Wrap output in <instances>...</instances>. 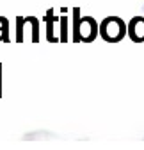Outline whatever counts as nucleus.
I'll return each mask as SVG.
<instances>
[{"label":"nucleus","instance_id":"nucleus-1","mask_svg":"<svg viewBox=\"0 0 144 150\" xmlns=\"http://www.w3.org/2000/svg\"><path fill=\"white\" fill-rule=\"evenodd\" d=\"M100 34L107 41H119L124 34V25L119 18H107L100 27Z\"/></svg>","mask_w":144,"mask_h":150},{"label":"nucleus","instance_id":"nucleus-2","mask_svg":"<svg viewBox=\"0 0 144 150\" xmlns=\"http://www.w3.org/2000/svg\"><path fill=\"white\" fill-rule=\"evenodd\" d=\"M78 36L84 41H91L96 36V23L91 20V18H84L80 22V29H78Z\"/></svg>","mask_w":144,"mask_h":150},{"label":"nucleus","instance_id":"nucleus-3","mask_svg":"<svg viewBox=\"0 0 144 150\" xmlns=\"http://www.w3.org/2000/svg\"><path fill=\"white\" fill-rule=\"evenodd\" d=\"M130 36L135 41H139V40L144 38V20L142 18H134L132 20V23H130Z\"/></svg>","mask_w":144,"mask_h":150},{"label":"nucleus","instance_id":"nucleus-4","mask_svg":"<svg viewBox=\"0 0 144 150\" xmlns=\"http://www.w3.org/2000/svg\"><path fill=\"white\" fill-rule=\"evenodd\" d=\"M7 29H9L7 20L0 16V41H7L9 40V38H7Z\"/></svg>","mask_w":144,"mask_h":150},{"label":"nucleus","instance_id":"nucleus-5","mask_svg":"<svg viewBox=\"0 0 144 150\" xmlns=\"http://www.w3.org/2000/svg\"><path fill=\"white\" fill-rule=\"evenodd\" d=\"M22 23L23 18H18V41H22Z\"/></svg>","mask_w":144,"mask_h":150},{"label":"nucleus","instance_id":"nucleus-6","mask_svg":"<svg viewBox=\"0 0 144 150\" xmlns=\"http://www.w3.org/2000/svg\"><path fill=\"white\" fill-rule=\"evenodd\" d=\"M0 73H2V64H0ZM2 77V75H0ZM0 89H2V86H0ZM0 95H2V91H0Z\"/></svg>","mask_w":144,"mask_h":150}]
</instances>
